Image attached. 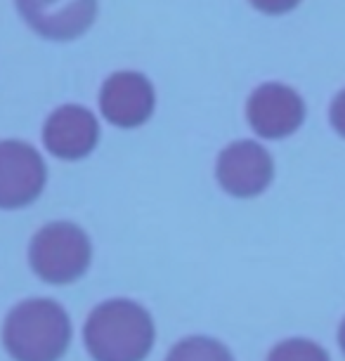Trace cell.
<instances>
[{"label":"cell","instance_id":"4","mask_svg":"<svg viewBox=\"0 0 345 361\" xmlns=\"http://www.w3.org/2000/svg\"><path fill=\"white\" fill-rule=\"evenodd\" d=\"M45 163L26 142H0V208H24L45 187Z\"/></svg>","mask_w":345,"mask_h":361},{"label":"cell","instance_id":"9","mask_svg":"<svg viewBox=\"0 0 345 361\" xmlns=\"http://www.w3.org/2000/svg\"><path fill=\"white\" fill-rule=\"evenodd\" d=\"M45 147L50 154L64 161L83 159L95 149L99 140L97 118L83 106L66 104L59 106L55 114L47 118L43 130Z\"/></svg>","mask_w":345,"mask_h":361},{"label":"cell","instance_id":"5","mask_svg":"<svg viewBox=\"0 0 345 361\" xmlns=\"http://www.w3.org/2000/svg\"><path fill=\"white\" fill-rule=\"evenodd\" d=\"M26 24L47 40H73L90 29L97 0H15Z\"/></svg>","mask_w":345,"mask_h":361},{"label":"cell","instance_id":"7","mask_svg":"<svg viewBox=\"0 0 345 361\" xmlns=\"http://www.w3.org/2000/svg\"><path fill=\"white\" fill-rule=\"evenodd\" d=\"M272 156L248 140L229 145L218 159V182L227 194L239 199L262 194L272 182Z\"/></svg>","mask_w":345,"mask_h":361},{"label":"cell","instance_id":"2","mask_svg":"<svg viewBox=\"0 0 345 361\" xmlns=\"http://www.w3.org/2000/svg\"><path fill=\"white\" fill-rule=\"evenodd\" d=\"M3 340L17 361H57L69 347L71 324L52 300H26L10 312Z\"/></svg>","mask_w":345,"mask_h":361},{"label":"cell","instance_id":"13","mask_svg":"<svg viewBox=\"0 0 345 361\" xmlns=\"http://www.w3.org/2000/svg\"><path fill=\"white\" fill-rule=\"evenodd\" d=\"M331 126L336 128L338 135L345 137V90L338 94L334 99V104H331Z\"/></svg>","mask_w":345,"mask_h":361},{"label":"cell","instance_id":"12","mask_svg":"<svg viewBox=\"0 0 345 361\" xmlns=\"http://www.w3.org/2000/svg\"><path fill=\"white\" fill-rule=\"evenodd\" d=\"M253 8L265 12V15H284L291 12L296 5H301V0H251Z\"/></svg>","mask_w":345,"mask_h":361},{"label":"cell","instance_id":"10","mask_svg":"<svg viewBox=\"0 0 345 361\" xmlns=\"http://www.w3.org/2000/svg\"><path fill=\"white\" fill-rule=\"evenodd\" d=\"M166 361H234L225 345L211 338H187L178 343Z\"/></svg>","mask_w":345,"mask_h":361},{"label":"cell","instance_id":"11","mask_svg":"<svg viewBox=\"0 0 345 361\" xmlns=\"http://www.w3.org/2000/svg\"><path fill=\"white\" fill-rule=\"evenodd\" d=\"M267 361H329V354L310 340H286L270 352Z\"/></svg>","mask_w":345,"mask_h":361},{"label":"cell","instance_id":"1","mask_svg":"<svg viewBox=\"0 0 345 361\" xmlns=\"http://www.w3.org/2000/svg\"><path fill=\"white\" fill-rule=\"evenodd\" d=\"M85 345L95 361H142L154 345V324L145 307L111 300L87 317Z\"/></svg>","mask_w":345,"mask_h":361},{"label":"cell","instance_id":"8","mask_svg":"<svg viewBox=\"0 0 345 361\" xmlns=\"http://www.w3.org/2000/svg\"><path fill=\"white\" fill-rule=\"evenodd\" d=\"M99 106L109 123L119 128H138L154 111V87L138 71H119L104 80Z\"/></svg>","mask_w":345,"mask_h":361},{"label":"cell","instance_id":"6","mask_svg":"<svg viewBox=\"0 0 345 361\" xmlns=\"http://www.w3.org/2000/svg\"><path fill=\"white\" fill-rule=\"evenodd\" d=\"M248 123L260 137L282 140L296 133L305 118L301 94L282 83H265L251 94L246 106Z\"/></svg>","mask_w":345,"mask_h":361},{"label":"cell","instance_id":"3","mask_svg":"<svg viewBox=\"0 0 345 361\" xmlns=\"http://www.w3.org/2000/svg\"><path fill=\"white\" fill-rule=\"evenodd\" d=\"M90 241L85 231L71 222L47 224L31 241V267L47 283H71L85 274L90 264Z\"/></svg>","mask_w":345,"mask_h":361},{"label":"cell","instance_id":"14","mask_svg":"<svg viewBox=\"0 0 345 361\" xmlns=\"http://www.w3.org/2000/svg\"><path fill=\"white\" fill-rule=\"evenodd\" d=\"M338 340H341V347H343V352H345V322L341 326V333H338Z\"/></svg>","mask_w":345,"mask_h":361}]
</instances>
